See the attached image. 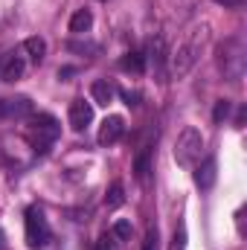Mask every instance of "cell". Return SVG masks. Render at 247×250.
Wrapping results in <instances>:
<instances>
[{
	"label": "cell",
	"instance_id": "6da1fadb",
	"mask_svg": "<svg viewBox=\"0 0 247 250\" xmlns=\"http://www.w3.org/2000/svg\"><path fill=\"white\" fill-rule=\"evenodd\" d=\"M206 41H209V26H206V23H195V26L186 32L184 41L175 47V53H172V59H169V70H172L175 79H184V76L192 73V67L198 64L204 47H206Z\"/></svg>",
	"mask_w": 247,
	"mask_h": 250
},
{
	"label": "cell",
	"instance_id": "7a4b0ae2",
	"mask_svg": "<svg viewBox=\"0 0 247 250\" xmlns=\"http://www.w3.org/2000/svg\"><path fill=\"white\" fill-rule=\"evenodd\" d=\"M59 134H62V125H59L56 117H50V114H38V117H32L29 125H26V140H29V146L35 151H44L47 146H53L59 140Z\"/></svg>",
	"mask_w": 247,
	"mask_h": 250
},
{
	"label": "cell",
	"instance_id": "3957f363",
	"mask_svg": "<svg viewBox=\"0 0 247 250\" xmlns=\"http://www.w3.org/2000/svg\"><path fill=\"white\" fill-rule=\"evenodd\" d=\"M204 154V134L198 128H184L178 134V143H175V160L181 166H195Z\"/></svg>",
	"mask_w": 247,
	"mask_h": 250
},
{
	"label": "cell",
	"instance_id": "277c9868",
	"mask_svg": "<svg viewBox=\"0 0 247 250\" xmlns=\"http://www.w3.org/2000/svg\"><path fill=\"white\" fill-rule=\"evenodd\" d=\"M218 67L224 70L227 79H242V73H245V44L239 38H227L218 47Z\"/></svg>",
	"mask_w": 247,
	"mask_h": 250
},
{
	"label": "cell",
	"instance_id": "5b68a950",
	"mask_svg": "<svg viewBox=\"0 0 247 250\" xmlns=\"http://www.w3.org/2000/svg\"><path fill=\"white\" fill-rule=\"evenodd\" d=\"M50 239H53V233H50V224H47L44 212L38 207H29L26 209V245L32 250H38L44 245H50Z\"/></svg>",
	"mask_w": 247,
	"mask_h": 250
},
{
	"label": "cell",
	"instance_id": "8992f818",
	"mask_svg": "<svg viewBox=\"0 0 247 250\" xmlns=\"http://www.w3.org/2000/svg\"><path fill=\"white\" fill-rule=\"evenodd\" d=\"M123 134H125V120L120 117V114H111V117L102 120L96 140H99V146H114V143L123 140Z\"/></svg>",
	"mask_w": 247,
	"mask_h": 250
},
{
	"label": "cell",
	"instance_id": "52a82bcc",
	"mask_svg": "<svg viewBox=\"0 0 247 250\" xmlns=\"http://www.w3.org/2000/svg\"><path fill=\"white\" fill-rule=\"evenodd\" d=\"M93 123V105L84 99H73L70 102V128L73 131H84Z\"/></svg>",
	"mask_w": 247,
	"mask_h": 250
},
{
	"label": "cell",
	"instance_id": "ba28073f",
	"mask_svg": "<svg viewBox=\"0 0 247 250\" xmlns=\"http://www.w3.org/2000/svg\"><path fill=\"white\" fill-rule=\"evenodd\" d=\"M32 114V102L26 96H15V99H0V117H29Z\"/></svg>",
	"mask_w": 247,
	"mask_h": 250
},
{
	"label": "cell",
	"instance_id": "9c48e42d",
	"mask_svg": "<svg viewBox=\"0 0 247 250\" xmlns=\"http://www.w3.org/2000/svg\"><path fill=\"white\" fill-rule=\"evenodd\" d=\"M215 178H218V163H215V157H206L204 166L195 169V184H198L201 189H212Z\"/></svg>",
	"mask_w": 247,
	"mask_h": 250
},
{
	"label": "cell",
	"instance_id": "30bf717a",
	"mask_svg": "<svg viewBox=\"0 0 247 250\" xmlns=\"http://www.w3.org/2000/svg\"><path fill=\"white\" fill-rule=\"evenodd\" d=\"M90 96H93V102L96 105H111L114 102V84L111 82H105V79H96L93 84H90Z\"/></svg>",
	"mask_w": 247,
	"mask_h": 250
},
{
	"label": "cell",
	"instance_id": "8fae6325",
	"mask_svg": "<svg viewBox=\"0 0 247 250\" xmlns=\"http://www.w3.org/2000/svg\"><path fill=\"white\" fill-rule=\"evenodd\" d=\"M90 26H93V12L90 9H79L70 18V32L73 35H84V32H90Z\"/></svg>",
	"mask_w": 247,
	"mask_h": 250
},
{
	"label": "cell",
	"instance_id": "7c38bea8",
	"mask_svg": "<svg viewBox=\"0 0 247 250\" xmlns=\"http://www.w3.org/2000/svg\"><path fill=\"white\" fill-rule=\"evenodd\" d=\"M23 50L29 53V59L35 64H41L44 62V56H47V41L44 38H38V35H32V38H26L23 41Z\"/></svg>",
	"mask_w": 247,
	"mask_h": 250
},
{
	"label": "cell",
	"instance_id": "4fadbf2b",
	"mask_svg": "<svg viewBox=\"0 0 247 250\" xmlns=\"http://www.w3.org/2000/svg\"><path fill=\"white\" fill-rule=\"evenodd\" d=\"M21 76H23V59L9 56V62L3 64V70H0V79L3 82H18Z\"/></svg>",
	"mask_w": 247,
	"mask_h": 250
},
{
	"label": "cell",
	"instance_id": "5bb4252c",
	"mask_svg": "<svg viewBox=\"0 0 247 250\" xmlns=\"http://www.w3.org/2000/svg\"><path fill=\"white\" fill-rule=\"evenodd\" d=\"M120 67L123 70H131V73H143V67H145V62H143V56L140 53H125L123 59H120Z\"/></svg>",
	"mask_w": 247,
	"mask_h": 250
},
{
	"label": "cell",
	"instance_id": "9a60e30c",
	"mask_svg": "<svg viewBox=\"0 0 247 250\" xmlns=\"http://www.w3.org/2000/svg\"><path fill=\"white\" fill-rule=\"evenodd\" d=\"M148 154H151V148H143V151L137 154V163H134L137 181H145V178H148Z\"/></svg>",
	"mask_w": 247,
	"mask_h": 250
},
{
	"label": "cell",
	"instance_id": "2e32d148",
	"mask_svg": "<svg viewBox=\"0 0 247 250\" xmlns=\"http://www.w3.org/2000/svg\"><path fill=\"white\" fill-rule=\"evenodd\" d=\"M105 204H108V209H117V207H123V204H125L123 184H114V187L108 189V198H105Z\"/></svg>",
	"mask_w": 247,
	"mask_h": 250
},
{
	"label": "cell",
	"instance_id": "e0dca14e",
	"mask_svg": "<svg viewBox=\"0 0 247 250\" xmlns=\"http://www.w3.org/2000/svg\"><path fill=\"white\" fill-rule=\"evenodd\" d=\"M227 117H230V102H227V99H218V102H215V111H212V120H215V123H224Z\"/></svg>",
	"mask_w": 247,
	"mask_h": 250
},
{
	"label": "cell",
	"instance_id": "ac0fdd59",
	"mask_svg": "<svg viewBox=\"0 0 247 250\" xmlns=\"http://www.w3.org/2000/svg\"><path fill=\"white\" fill-rule=\"evenodd\" d=\"M114 236H117V239H123V242H128V239H131V221H117V224H114Z\"/></svg>",
	"mask_w": 247,
	"mask_h": 250
},
{
	"label": "cell",
	"instance_id": "d6986e66",
	"mask_svg": "<svg viewBox=\"0 0 247 250\" xmlns=\"http://www.w3.org/2000/svg\"><path fill=\"white\" fill-rule=\"evenodd\" d=\"M172 250H186V230L178 227L175 236H172Z\"/></svg>",
	"mask_w": 247,
	"mask_h": 250
},
{
	"label": "cell",
	"instance_id": "ffe728a7",
	"mask_svg": "<svg viewBox=\"0 0 247 250\" xmlns=\"http://www.w3.org/2000/svg\"><path fill=\"white\" fill-rule=\"evenodd\" d=\"M154 242H157V230H148V236L143 242V250H154Z\"/></svg>",
	"mask_w": 247,
	"mask_h": 250
},
{
	"label": "cell",
	"instance_id": "44dd1931",
	"mask_svg": "<svg viewBox=\"0 0 247 250\" xmlns=\"http://www.w3.org/2000/svg\"><path fill=\"white\" fill-rule=\"evenodd\" d=\"M123 99L128 102V105H137V99H140V96H137V93H131V90H123Z\"/></svg>",
	"mask_w": 247,
	"mask_h": 250
},
{
	"label": "cell",
	"instance_id": "7402d4cb",
	"mask_svg": "<svg viewBox=\"0 0 247 250\" xmlns=\"http://www.w3.org/2000/svg\"><path fill=\"white\" fill-rule=\"evenodd\" d=\"M215 3H224V6H239L242 0H215Z\"/></svg>",
	"mask_w": 247,
	"mask_h": 250
},
{
	"label": "cell",
	"instance_id": "603a6c76",
	"mask_svg": "<svg viewBox=\"0 0 247 250\" xmlns=\"http://www.w3.org/2000/svg\"><path fill=\"white\" fill-rule=\"evenodd\" d=\"M6 248V239H3V230H0V250Z\"/></svg>",
	"mask_w": 247,
	"mask_h": 250
}]
</instances>
